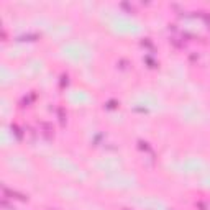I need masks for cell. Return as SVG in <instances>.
I'll use <instances>...</instances> for the list:
<instances>
[{
    "label": "cell",
    "instance_id": "obj_1",
    "mask_svg": "<svg viewBox=\"0 0 210 210\" xmlns=\"http://www.w3.org/2000/svg\"><path fill=\"white\" fill-rule=\"evenodd\" d=\"M3 194H5L7 197H10V199H18V200H26L28 199V197L23 195V194L15 192V191H10V189H7V187H3Z\"/></svg>",
    "mask_w": 210,
    "mask_h": 210
},
{
    "label": "cell",
    "instance_id": "obj_2",
    "mask_svg": "<svg viewBox=\"0 0 210 210\" xmlns=\"http://www.w3.org/2000/svg\"><path fill=\"white\" fill-rule=\"evenodd\" d=\"M12 130H13V131H15V135H17V136H18V138H22V131H20V130H18V127H15V125H12Z\"/></svg>",
    "mask_w": 210,
    "mask_h": 210
}]
</instances>
